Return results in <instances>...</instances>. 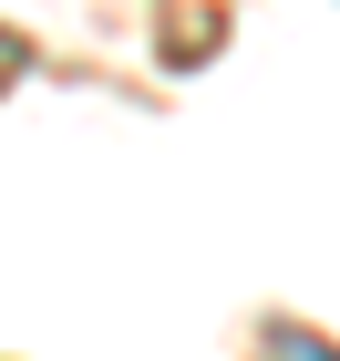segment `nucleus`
Instances as JSON below:
<instances>
[{
	"label": "nucleus",
	"mask_w": 340,
	"mask_h": 361,
	"mask_svg": "<svg viewBox=\"0 0 340 361\" xmlns=\"http://www.w3.org/2000/svg\"><path fill=\"white\" fill-rule=\"evenodd\" d=\"M268 351L279 361H340V351H320V341H299V331H268Z\"/></svg>",
	"instance_id": "nucleus-1"
}]
</instances>
